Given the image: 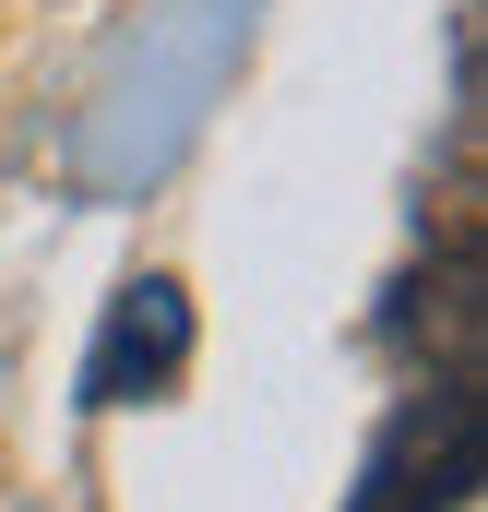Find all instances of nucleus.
Returning a JSON list of instances; mask_svg holds the SVG:
<instances>
[{"mask_svg":"<svg viewBox=\"0 0 488 512\" xmlns=\"http://www.w3.org/2000/svg\"><path fill=\"white\" fill-rule=\"evenodd\" d=\"M179 358H191V298H179V274H131L120 298H108V322H96V346H84V405L108 417V405H143V393L179 382Z\"/></svg>","mask_w":488,"mask_h":512,"instance_id":"nucleus-2","label":"nucleus"},{"mask_svg":"<svg viewBox=\"0 0 488 512\" xmlns=\"http://www.w3.org/2000/svg\"><path fill=\"white\" fill-rule=\"evenodd\" d=\"M477 382H429L358 465V501L346 512H465L477 501Z\"/></svg>","mask_w":488,"mask_h":512,"instance_id":"nucleus-1","label":"nucleus"}]
</instances>
